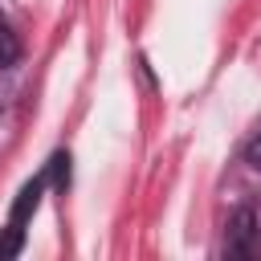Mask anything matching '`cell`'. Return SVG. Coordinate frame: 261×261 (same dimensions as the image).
I'll use <instances>...</instances> for the list:
<instances>
[{
  "instance_id": "3957f363",
  "label": "cell",
  "mask_w": 261,
  "mask_h": 261,
  "mask_svg": "<svg viewBox=\"0 0 261 261\" xmlns=\"http://www.w3.org/2000/svg\"><path fill=\"white\" fill-rule=\"evenodd\" d=\"M16 57H20V41H16V33L4 24V16H0V69H8Z\"/></svg>"
},
{
  "instance_id": "6da1fadb",
  "label": "cell",
  "mask_w": 261,
  "mask_h": 261,
  "mask_svg": "<svg viewBox=\"0 0 261 261\" xmlns=\"http://www.w3.org/2000/svg\"><path fill=\"white\" fill-rule=\"evenodd\" d=\"M41 192H45V175H37L33 184H24V188H20V196H16V208H12V220H8V237L0 241V261L20 253V241H24V220H29V212L37 208Z\"/></svg>"
},
{
  "instance_id": "7a4b0ae2",
  "label": "cell",
  "mask_w": 261,
  "mask_h": 261,
  "mask_svg": "<svg viewBox=\"0 0 261 261\" xmlns=\"http://www.w3.org/2000/svg\"><path fill=\"white\" fill-rule=\"evenodd\" d=\"M261 253V232H257V216L253 208H237L228 220V257H245L253 261Z\"/></svg>"
},
{
  "instance_id": "277c9868",
  "label": "cell",
  "mask_w": 261,
  "mask_h": 261,
  "mask_svg": "<svg viewBox=\"0 0 261 261\" xmlns=\"http://www.w3.org/2000/svg\"><path fill=\"white\" fill-rule=\"evenodd\" d=\"M245 163H249V167H257V171H261V139H253V143H249V147H245Z\"/></svg>"
}]
</instances>
